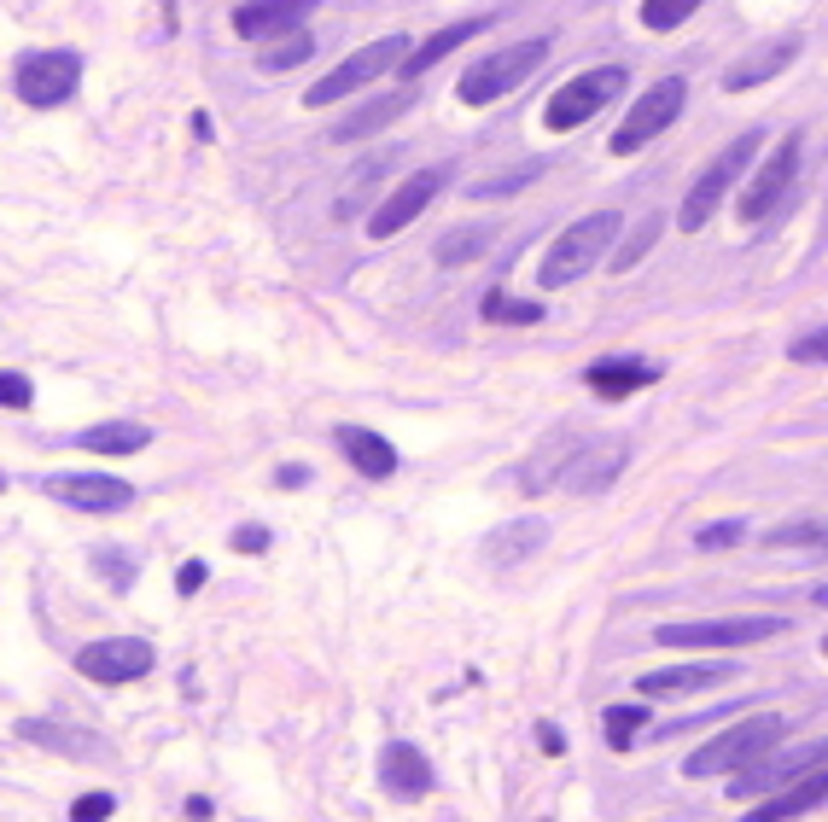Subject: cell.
<instances>
[{"instance_id": "cell-7", "label": "cell", "mask_w": 828, "mask_h": 822, "mask_svg": "<svg viewBox=\"0 0 828 822\" xmlns=\"http://www.w3.org/2000/svg\"><path fill=\"white\" fill-rule=\"evenodd\" d=\"M82 88V53L76 47H47V53H24L12 70V94L35 111L47 105H65Z\"/></svg>"}, {"instance_id": "cell-4", "label": "cell", "mask_w": 828, "mask_h": 822, "mask_svg": "<svg viewBox=\"0 0 828 822\" xmlns=\"http://www.w3.org/2000/svg\"><path fill=\"white\" fill-rule=\"evenodd\" d=\"M549 59V35H531V41H514L508 53H490V59H473V65L461 70V82H455V100L461 105H496L508 100L519 82L531 76V70Z\"/></svg>"}, {"instance_id": "cell-48", "label": "cell", "mask_w": 828, "mask_h": 822, "mask_svg": "<svg viewBox=\"0 0 828 822\" xmlns=\"http://www.w3.org/2000/svg\"><path fill=\"white\" fill-rule=\"evenodd\" d=\"M0 490H6V479H0Z\"/></svg>"}, {"instance_id": "cell-19", "label": "cell", "mask_w": 828, "mask_h": 822, "mask_svg": "<svg viewBox=\"0 0 828 822\" xmlns=\"http://www.w3.org/2000/svg\"><path fill=\"white\" fill-rule=\"evenodd\" d=\"M490 24H496V12H473V18H461V24H444V30H432L426 41H414V47H409V59L397 65V76H403V82L426 76V70L438 65V59H449L455 47H467V41H473V35H484Z\"/></svg>"}, {"instance_id": "cell-24", "label": "cell", "mask_w": 828, "mask_h": 822, "mask_svg": "<svg viewBox=\"0 0 828 822\" xmlns=\"http://www.w3.org/2000/svg\"><path fill=\"white\" fill-rule=\"evenodd\" d=\"M823 805V770H811V776H799L794 788L770 793L759 811H747L741 822H788V817H805V811H817Z\"/></svg>"}, {"instance_id": "cell-14", "label": "cell", "mask_w": 828, "mask_h": 822, "mask_svg": "<svg viewBox=\"0 0 828 822\" xmlns=\"http://www.w3.org/2000/svg\"><path fill=\"white\" fill-rule=\"evenodd\" d=\"M823 758H828L823 741H805V747H794V753H764V758H753L747 770L729 776V793H735V799H741V793H782V788H794L799 776L823 770Z\"/></svg>"}, {"instance_id": "cell-6", "label": "cell", "mask_w": 828, "mask_h": 822, "mask_svg": "<svg viewBox=\"0 0 828 822\" xmlns=\"http://www.w3.org/2000/svg\"><path fill=\"white\" fill-rule=\"evenodd\" d=\"M788 618L776 613H747V618H671L659 624L654 642L659 648H753V642H770L782 636Z\"/></svg>"}, {"instance_id": "cell-36", "label": "cell", "mask_w": 828, "mask_h": 822, "mask_svg": "<svg viewBox=\"0 0 828 822\" xmlns=\"http://www.w3.org/2000/svg\"><path fill=\"white\" fill-rule=\"evenodd\" d=\"M741 543H747V519H712V525L694 531V548H706V554H718V548H741Z\"/></svg>"}, {"instance_id": "cell-8", "label": "cell", "mask_w": 828, "mask_h": 822, "mask_svg": "<svg viewBox=\"0 0 828 822\" xmlns=\"http://www.w3.org/2000/svg\"><path fill=\"white\" fill-rule=\"evenodd\" d=\"M409 47H414L409 35H380V41H368V47H362V53H350L339 70H327L310 94H304V105H315V111H321V105L350 100V94H356V88H368L374 76H385L391 65H403V59H409Z\"/></svg>"}, {"instance_id": "cell-41", "label": "cell", "mask_w": 828, "mask_h": 822, "mask_svg": "<svg viewBox=\"0 0 828 822\" xmlns=\"http://www.w3.org/2000/svg\"><path fill=\"white\" fill-rule=\"evenodd\" d=\"M823 356H828V333H823V327L788 344V362H823Z\"/></svg>"}, {"instance_id": "cell-18", "label": "cell", "mask_w": 828, "mask_h": 822, "mask_svg": "<svg viewBox=\"0 0 828 822\" xmlns=\"http://www.w3.org/2000/svg\"><path fill=\"white\" fill-rule=\"evenodd\" d=\"M12 735L30 741V747H41V753H53V758H100L105 753V741L94 735V729H82V723H59V718H18V723H12Z\"/></svg>"}, {"instance_id": "cell-28", "label": "cell", "mask_w": 828, "mask_h": 822, "mask_svg": "<svg viewBox=\"0 0 828 822\" xmlns=\"http://www.w3.org/2000/svg\"><path fill=\"white\" fill-rule=\"evenodd\" d=\"M484 245H490V222H467V228H449L432 245V257H438V269H461V263H479Z\"/></svg>"}, {"instance_id": "cell-11", "label": "cell", "mask_w": 828, "mask_h": 822, "mask_svg": "<svg viewBox=\"0 0 828 822\" xmlns=\"http://www.w3.org/2000/svg\"><path fill=\"white\" fill-rule=\"evenodd\" d=\"M449 187V164H426V170H414L385 205H374V216H368V240H391V234H403L414 216H426L432 210V199Z\"/></svg>"}, {"instance_id": "cell-13", "label": "cell", "mask_w": 828, "mask_h": 822, "mask_svg": "<svg viewBox=\"0 0 828 822\" xmlns=\"http://www.w3.org/2000/svg\"><path fill=\"white\" fill-rule=\"evenodd\" d=\"M624 461H630V444L624 438H595V444H578L566 461H554L549 484L572 490V496H595V490H607L624 473Z\"/></svg>"}, {"instance_id": "cell-47", "label": "cell", "mask_w": 828, "mask_h": 822, "mask_svg": "<svg viewBox=\"0 0 828 822\" xmlns=\"http://www.w3.org/2000/svg\"><path fill=\"white\" fill-rule=\"evenodd\" d=\"M537 822H554V817H537Z\"/></svg>"}, {"instance_id": "cell-37", "label": "cell", "mask_w": 828, "mask_h": 822, "mask_svg": "<svg viewBox=\"0 0 828 822\" xmlns=\"http://www.w3.org/2000/svg\"><path fill=\"white\" fill-rule=\"evenodd\" d=\"M694 0H642V24L648 30H677V24H689Z\"/></svg>"}, {"instance_id": "cell-30", "label": "cell", "mask_w": 828, "mask_h": 822, "mask_svg": "<svg viewBox=\"0 0 828 822\" xmlns=\"http://www.w3.org/2000/svg\"><path fill=\"white\" fill-rule=\"evenodd\" d=\"M385 164H391V152H374V158H362V164L345 175V187H339V205H333V216H339V222H350V216L362 210V193H374V181L385 175Z\"/></svg>"}, {"instance_id": "cell-40", "label": "cell", "mask_w": 828, "mask_h": 822, "mask_svg": "<svg viewBox=\"0 0 828 822\" xmlns=\"http://www.w3.org/2000/svg\"><path fill=\"white\" fill-rule=\"evenodd\" d=\"M35 403V385L12 368H0V409H30Z\"/></svg>"}, {"instance_id": "cell-26", "label": "cell", "mask_w": 828, "mask_h": 822, "mask_svg": "<svg viewBox=\"0 0 828 822\" xmlns=\"http://www.w3.org/2000/svg\"><path fill=\"white\" fill-rule=\"evenodd\" d=\"M729 665H671V671H642L636 677V694H648V700H659V694H689V688H712L724 683Z\"/></svg>"}, {"instance_id": "cell-9", "label": "cell", "mask_w": 828, "mask_h": 822, "mask_svg": "<svg viewBox=\"0 0 828 822\" xmlns=\"http://www.w3.org/2000/svg\"><path fill=\"white\" fill-rule=\"evenodd\" d=\"M683 100H689V82H683V76H659L654 88H648L642 100L624 111L619 129H613V152H619V158H630V152H642L654 135H665V129L677 123Z\"/></svg>"}, {"instance_id": "cell-29", "label": "cell", "mask_w": 828, "mask_h": 822, "mask_svg": "<svg viewBox=\"0 0 828 822\" xmlns=\"http://www.w3.org/2000/svg\"><path fill=\"white\" fill-rule=\"evenodd\" d=\"M543 175H549V158H525V164H514V170H496V175H484V181H473L467 199H514V193H525V187L543 181Z\"/></svg>"}, {"instance_id": "cell-21", "label": "cell", "mask_w": 828, "mask_h": 822, "mask_svg": "<svg viewBox=\"0 0 828 822\" xmlns=\"http://www.w3.org/2000/svg\"><path fill=\"white\" fill-rule=\"evenodd\" d=\"M654 379H659V362H648V356H601V362H589L584 385L595 391V397L619 403V397L642 391V385H654Z\"/></svg>"}, {"instance_id": "cell-12", "label": "cell", "mask_w": 828, "mask_h": 822, "mask_svg": "<svg viewBox=\"0 0 828 822\" xmlns=\"http://www.w3.org/2000/svg\"><path fill=\"white\" fill-rule=\"evenodd\" d=\"M53 502H65V508H82V514H123V508H135V484L117 479V473H47V479H35Z\"/></svg>"}, {"instance_id": "cell-45", "label": "cell", "mask_w": 828, "mask_h": 822, "mask_svg": "<svg viewBox=\"0 0 828 822\" xmlns=\"http://www.w3.org/2000/svg\"><path fill=\"white\" fill-rule=\"evenodd\" d=\"M275 484H280V490H304V484H310V467H280Z\"/></svg>"}, {"instance_id": "cell-5", "label": "cell", "mask_w": 828, "mask_h": 822, "mask_svg": "<svg viewBox=\"0 0 828 822\" xmlns=\"http://www.w3.org/2000/svg\"><path fill=\"white\" fill-rule=\"evenodd\" d=\"M630 88V70L624 65H595V70H578L566 88H554L549 105H543V129L549 135H572V129H584L589 117L601 111V105H613Z\"/></svg>"}, {"instance_id": "cell-15", "label": "cell", "mask_w": 828, "mask_h": 822, "mask_svg": "<svg viewBox=\"0 0 828 822\" xmlns=\"http://www.w3.org/2000/svg\"><path fill=\"white\" fill-rule=\"evenodd\" d=\"M794 175H799V140L788 135V140H782V146H776V152H770V158L759 164V175L741 187V199H735V216H741V222H764L770 210H776L782 199H788V193H794Z\"/></svg>"}, {"instance_id": "cell-27", "label": "cell", "mask_w": 828, "mask_h": 822, "mask_svg": "<svg viewBox=\"0 0 828 822\" xmlns=\"http://www.w3.org/2000/svg\"><path fill=\"white\" fill-rule=\"evenodd\" d=\"M799 59V35H788V41H770L764 53H753L747 65H735V70H724V88L729 94H741V88H759V82H770L776 70H788Z\"/></svg>"}, {"instance_id": "cell-2", "label": "cell", "mask_w": 828, "mask_h": 822, "mask_svg": "<svg viewBox=\"0 0 828 822\" xmlns=\"http://www.w3.org/2000/svg\"><path fill=\"white\" fill-rule=\"evenodd\" d=\"M782 735H788L782 712H753V718L729 723L724 735H712L706 747H694V758H683V776H689V782H700V776H735V770H747L753 758L770 753Z\"/></svg>"}, {"instance_id": "cell-10", "label": "cell", "mask_w": 828, "mask_h": 822, "mask_svg": "<svg viewBox=\"0 0 828 822\" xmlns=\"http://www.w3.org/2000/svg\"><path fill=\"white\" fill-rule=\"evenodd\" d=\"M152 665H158V653H152L146 636H105V642H88V648L76 653V671L88 683H105V688L140 683Z\"/></svg>"}, {"instance_id": "cell-1", "label": "cell", "mask_w": 828, "mask_h": 822, "mask_svg": "<svg viewBox=\"0 0 828 822\" xmlns=\"http://www.w3.org/2000/svg\"><path fill=\"white\" fill-rule=\"evenodd\" d=\"M619 228H624L619 210H589V216H578V222L549 245V257H543V269H537V286H543V292H566L572 280H584V274L607 257V245H619Z\"/></svg>"}, {"instance_id": "cell-20", "label": "cell", "mask_w": 828, "mask_h": 822, "mask_svg": "<svg viewBox=\"0 0 828 822\" xmlns=\"http://www.w3.org/2000/svg\"><path fill=\"white\" fill-rule=\"evenodd\" d=\"M304 12L298 0H251V6H234V35L240 41H280V35L304 30Z\"/></svg>"}, {"instance_id": "cell-46", "label": "cell", "mask_w": 828, "mask_h": 822, "mask_svg": "<svg viewBox=\"0 0 828 822\" xmlns=\"http://www.w3.org/2000/svg\"><path fill=\"white\" fill-rule=\"evenodd\" d=\"M187 817H193V822H210V799H205V793H193V799H187Z\"/></svg>"}, {"instance_id": "cell-17", "label": "cell", "mask_w": 828, "mask_h": 822, "mask_svg": "<svg viewBox=\"0 0 828 822\" xmlns=\"http://www.w3.org/2000/svg\"><path fill=\"white\" fill-rule=\"evenodd\" d=\"M549 543V519H537V514H525V519H508V525H496L490 537H484V566L490 572H514V566H525L537 548Z\"/></svg>"}, {"instance_id": "cell-42", "label": "cell", "mask_w": 828, "mask_h": 822, "mask_svg": "<svg viewBox=\"0 0 828 822\" xmlns=\"http://www.w3.org/2000/svg\"><path fill=\"white\" fill-rule=\"evenodd\" d=\"M205 578H210L205 560H187V566L175 572V589H181V595H199V589H205Z\"/></svg>"}, {"instance_id": "cell-23", "label": "cell", "mask_w": 828, "mask_h": 822, "mask_svg": "<svg viewBox=\"0 0 828 822\" xmlns=\"http://www.w3.org/2000/svg\"><path fill=\"white\" fill-rule=\"evenodd\" d=\"M333 438H339L345 461L362 479H391L397 473V449L385 444L380 432H368V426H333Z\"/></svg>"}, {"instance_id": "cell-43", "label": "cell", "mask_w": 828, "mask_h": 822, "mask_svg": "<svg viewBox=\"0 0 828 822\" xmlns=\"http://www.w3.org/2000/svg\"><path fill=\"white\" fill-rule=\"evenodd\" d=\"M234 548H240V554H263V548H269V531H263V525H240V531H234Z\"/></svg>"}, {"instance_id": "cell-34", "label": "cell", "mask_w": 828, "mask_h": 822, "mask_svg": "<svg viewBox=\"0 0 828 822\" xmlns=\"http://www.w3.org/2000/svg\"><path fill=\"white\" fill-rule=\"evenodd\" d=\"M648 729V712L642 706H607V747L613 753H630V741Z\"/></svg>"}, {"instance_id": "cell-44", "label": "cell", "mask_w": 828, "mask_h": 822, "mask_svg": "<svg viewBox=\"0 0 828 822\" xmlns=\"http://www.w3.org/2000/svg\"><path fill=\"white\" fill-rule=\"evenodd\" d=\"M537 747H543L549 758H560V753H566V735H560L554 723H537Z\"/></svg>"}, {"instance_id": "cell-3", "label": "cell", "mask_w": 828, "mask_h": 822, "mask_svg": "<svg viewBox=\"0 0 828 822\" xmlns=\"http://www.w3.org/2000/svg\"><path fill=\"white\" fill-rule=\"evenodd\" d=\"M764 146V129H747L741 140H729L724 152L706 164V170L694 175V187H689V199H683V210H677V228L683 234H694V228H706L712 222V210L724 205L729 193L741 187V175L753 170V152Z\"/></svg>"}, {"instance_id": "cell-39", "label": "cell", "mask_w": 828, "mask_h": 822, "mask_svg": "<svg viewBox=\"0 0 828 822\" xmlns=\"http://www.w3.org/2000/svg\"><path fill=\"white\" fill-rule=\"evenodd\" d=\"M111 817H117V799L111 793H82L70 805V822H111Z\"/></svg>"}, {"instance_id": "cell-25", "label": "cell", "mask_w": 828, "mask_h": 822, "mask_svg": "<svg viewBox=\"0 0 828 822\" xmlns=\"http://www.w3.org/2000/svg\"><path fill=\"white\" fill-rule=\"evenodd\" d=\"M70 444H76V449H94V455H135V449L152 444V426H140V420H100V426L76 432Z\"/></svg>"}, {"instance_id": "cell-22", "label": "cell", "mask_w": 828, "mask_h": 822, "mask_svg": "<svg viewBox=\"0 0 828 822\" xmlns=\"http://www.w3.org/2000/svg\"><path fill=\"white\" fill-rule=\"evenodd\" d=\"M409 105H414L409 88H397V94H380V100H362L356 111H350V117H339V123L327 129V140H333V146H350V140H362V135H374V129H385V123H397Z\"/></svg>"}, {"instance_id": "cell-33", "label": "cell", "mask_w": 828, "mask_h": 822, "mask_svg": "<svg viewBox=\"0 0 828 822\" xmlns=\"http://www.w3.org/2000/svg\"><path fill=\"white\" fill-rule=\"evenodd\" d=\"M88 566L100 572L111 589H129V583L140 578V560L129 554V548H117V543H100V548H88Z\"/></svg>"}, {"instance_id": "cell-16", "label": "cell", "mask_w": 828, "mask_h": 822, "mask_svg": "<svg viewBox=\"0 0 828 822\" xmlns=\"http://www.w3.org/2000/svg\"><path fill=\"white\" fill-rule=\"evenodd\" d=\"M374 770H380V788L397 799V805H414V799H426L432 793V758L420 753L414 741H385L380 758H374Z\"/></svg>"}, {"instance_id": "cell-31", "label": "cell", "mask_w": 828, "mask_h": 822, "mask_svg": "<svg viewBox=\"0 0 828 822\" xmlns=\"http://www.w3.org/2000/svg\"><path fill=\"white\" fill-rule=\"evenodd\" d=\"M310 53H315V35L310 30H292V35H280V41H263L257 70H263V76H280V70H298Z\"/></svg>"}, {"instance_id": "cell-35", "label": "cell", "mask_w": 828, "mask_h": 822, "mask_svg": "<svg viewBox=\"0 0 828 822\" xmlns=\"http://www.w3.org/2000/svg\"><path fill=\"white\" fill-rule=\"evenodd\" d=\"M659 228H665V222H659V216H648V222H636V228H630V240H624L619 251H613V269H636V263H642V257H648V251H654Z\"/></svg>"}, {"instance_id": "cell-32", "label": "cell", "mask_w": 828, "mask_h": 822, "mask_svg": "<svg viewBox=\"0 0 828 822\" xmlns=\"http://www.w3.org/2000/svg\"><path fill=\"white\" fill-rule=\"evenodd\" d=\"M479 315L496 321V327H502V321H508V327H537V321H543V304H525V298H508L502 286H490V292L479 298Z\"/></svg>"}, {"instance_id": "cell-38", "label": "cell", "mask_w": 828, "mask_h": 822, "mask_svg": "<svg viewBox=\"0 0 828 822\" xmlns=\"http://www.w3.org/2000/svg\"><path fill=\"white\" fill-rule=\"evenodd\" d=\"M764 543H770V548H817V543H823V525H817V519H799V525L770 531Z\"/></svg>"}]
</instances>
